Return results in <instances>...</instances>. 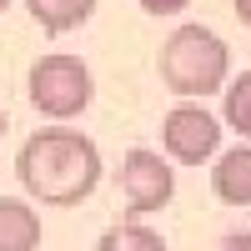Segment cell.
Returning <instances> with one entry per match:
<instances>
[{
	"label": "cell",
	"mask_w": 251,
	"mask_h": 251,
	"mask_svg": "<svg viewBox=\"0 0 251 251\" xmlns=\"http://www.w3.org/2000/svg\"><path fill=\"white\" fill-rule=\"evenodd\" d=\"M15 176L40 206H80L100 186V151L91 136L71 126H46L25 136L15 156Z\"/></svg>",
	"instance_id": "obj_1"
},
{
	"label": "cell",
	"mask_w": 251,
	"mask_h": 251,
	"mask_svg": "<svg viewBox=\"0 0 251 251\" xmlns=\"http://www.w3.org/2000/svg\"><path fill=\"white\" fill-rule=\"evenodd\" d=\"M226 71H231V50L226 40L206 25H176L161 46V80L166 91L181 100H201L226 91Z\"/></svg>",
	"instance_id": "obj_2"
},
{
	"label": "cell",
	"mask_w": 251,
	"mask_h": 251,
	"mask_svg": "<svg viewBox=\"0 0 251 251\" xmlns=\"http://www.w3.org/2000/svg\"><path fill=\"white\" fill-rule=\"evenodd\" d=\"M25 91H30V106L40 116H50V121H71L91 106V96H96V80L86 71V60L80 55H40L30 75H25Z\"/></svg>",
	"instance_id": "obj_3"
},
{
	"label": "cell",
	"mask_w": 251,
	"mask_h": 251,
	"mask_svg": "<svg viewBox=\"0 0 251 251\" xmlns=\"http://www.w3.org/2000/svg\"><path fill=\"white\" fill-rule=\"evenodd\" d=\"M161 146L166 156L181 161V166H201L221 151V121L201 106V100H181V106L166 111L161 121Z\"/></svg>",
	"instance_id": "obj_4"
},
{
	"label": "cell",
	"mask_w": 251,
	"mask_h": 251,
	"mask_svg": "<svg viewBox=\"0 0 251 251\" xmlns=\"http://www.w3.org/2000/svg\"><path fill=\"white\" fill-rule=\"evenodd\" d=\"M171 196H176L171 161L161 151H146V146L126 151V161H121V201H126V211L131 216H151L161 206H171Z\"/></svg>",
	"instance_id": "obj_5"
},
{
	"label": "cell",
	"mask_w": 251,
	"mask_h": 251,
	"mask_svg": "<svg viewBox=\"0 0 251 251\" xmlns=\"http://www.w3.org/2000/svg\"><path fill=\"white\" fill-rule=\"evenodd\" d=\"M211 191L226 206H251V146H231L211 166Z\"/></svg>",
	"instance_id": "obj_6"
},
{
	"label": "cell",
	"mask_w": 251,
	"mask_h": 251,
	"mask_svg": "<svg viewBox=\"0 0 251 251\" xmlns=\"http://www.w3.org/2000/svg\"><path fill=\"white\" fill-rule=\"evenodd\" d=\"M0 251H40V216L30 201L0 196Z\"/></svg>",
	"instance_id": "obj_7"
},
{
	"label": "cell",
	"mask_w": 251,
	"mask_h": 251,
	"mask_svg": "<svg viewBox=\"0 0 251 251\" xmlns=\"http://www.w3.org/2000/svg\"><path fill=\"white\" fill-rule=\"evenodd\" d=\"M25 10L35 15V25L46 35H66V30H75V25L91 20L96 0H25Z\"/></svg>",
	"instance_id": "obj_8"
},
{
	"label": "cell",
	"mask_w": 251,
	"mask_h": 251,
	"mask_svg": "<svg viewBox=\"0 0 251 251\" xmlns=\"http://www.w3.org/2000/svg\"><path fill=\"white\" fill-rule=\"evenodd\" d=\"M96 251H166V241L146 221H121V226H111V231H100Z\"/></svg>",
	"instance_id": "obj_9"
},
{
	"label": "cell",
	"mask_w": 251,
	"mask_h": 251,
	"mask_svg": "<svg viewBox=\"0 0 251 251\" xmlns=\"http://www.w3.org/2000/svg\"><path fill=\"white\" fill-rule=\"evenodd\" d=\"M221 116L236 136L251 141V71H241L236 80H226V96H221Z\"/></svg>",
	"instance_id": "obj_10"
},
{
	"label": "cell",
	"mask_w": 251,
	"mask_h": 251,
	"mask_svg": "<svg viewBox=\"0 0 251 251\" xmlns=\"http://www.w3.org/2000/svg\"><path fill=\"white\" fill-rule=\"evenodd\" d=\"M136 5H141L146 15H181L191 0H136Z\"/></svg>",
	"instance_id": "obj_11"
},
{
	"label": "cell",
	"mask_w": 251,
	"mask_h": 251,
	"mask_svg": "<svg viewBox=\"0 0 251 251\" xmlns=\"http://www.w3.org/2000/svg\"><path fill=\"white\" fill-rule=\"evenodd\" d=\"M236 20H241V25L251 30V0H236Z\"/></svg>",
	"instance_id": "obj_12"
},
{
	"label": "cell",
	"mask_w": 251,
	"mask_h": 251,
	"mask_svg": "<svg viewBox=\"0 0 251 251\" xmlns=\"http://www.w3.org/2000/svg\"><path fill=\"white\" fill-rule=\"evenodd\" d=\"M5 126H10V121H5V111H0V141H5Z\"/></svg>",
	"instance_id": "obj_13"
},
{
	"label": "cell",
	"mask_w": 251,
	"mask_h": 251,
	"mask_svg": "<svg viewBox=\"0 0 251 251\" xmlns=\"http://www.w3.org/2000/svg\"><path fill=\"white\" fill-rule=\"evenodd\" d=\"M5 5H10V0H0V15H5Z\"/></svg>",
	"instance_id": "obj_14"
}]
</instances>
